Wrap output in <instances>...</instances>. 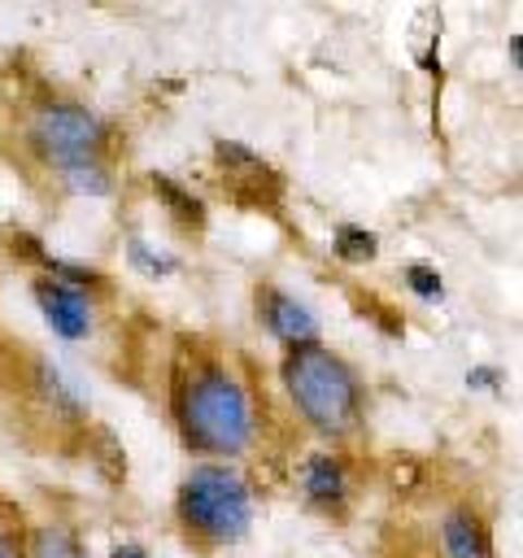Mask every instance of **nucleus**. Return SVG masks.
<instances>
[{
	"instance_id": "1",
	"label": "nucleus",
	"mask_w": 523,
	"mask_h": 558,
	"mask_svg": "<svg viewBox=\"0 0 523 558\" xmlns=\"http://www.w3.org/2000/svg\"><path fill=\"white\" fill-rule=\"evenodd\" d=\"M174 418L183 440L209 458H240L257 432L248 388L222 362H200L179 379Z\"/></svg>"
},
{
	"instance_id": "2",
	"label": "nucleus",
	"mask_w": 523,
	"mask_h": 558,
	"mask_svg": "<svg viewBox=\"0 0 523 558\" xmlns=\"http://www.w3.org/2000/svg\"><path fill=\"white\" fill-rule=\"evenodd\" d=\"M283 388L296 414L323 436H349L362 423V384L357 371L331 353L327 344L288 349L283 357Z\"/></svg>"
},
{
	"instance_id": "3",
	"label": "nucleus",
	"mask_w": 523,
	"mask_h": 558,
	"mask_svg": "<svg viewBox=\"0 0 523 558\" xmlns=\"http://www.w3.org/2000/svg\"><path fill=\"white\" fill-rule=\"evenodd\" d=\"M179 523L205 545H235L253 527V488L227 462H200L179 484Z\"/></svg>"
},
{
	"instance_id": "4",
	"label": "nucleus",
	"mask_w": 523,
	"mask_h": 558,
	"mask_svg": "<svg viewBox=\"0 0 523 558\" xmlns=\"http://www.w3.org/2000/svg\"><path fill=\"white\" fill-rule=\"evenodd\" d=\"M105 144H109V122L78 100H52V105L35 109V118L26 126V148L52 170L100 161Z\"/></svg>"
},
{
	"instance_id": "5",
	"label": "nucleus",
	"mask_w": 523,
	"mask_h": 558,
	"mask_svg": "<svg viewBox=\"0 0 523 558\" xmlns=\"http://www.w3.org/2000/svg\"><path fill=\"white\" fill-rule=\"evenodd\" d=\"M31 296L39 305L44 323L52 327V336H61V340H87L96 331V305H92L87 292L65 288V283H57L48 275H35Z\"/></svg>"
},
{
	"instance_id": "6",
	"label": "nucleus",
	"mask_w": 523,
	"mask_h": 558,
	"mask_svg": "<svg viewBox=\"0 0 523 558\" xmlns=\"http://www.w3.org/2000/svg\"><path fill=\"white\" fill-rule=\"evenodd\" d=\"M257 314H262L266 331H270L275 340H283L288 349L318 344V318H314V310H309L305 301H296L292 292L266 283V288L257 292Z\"/></svg>"
},
{
	"instance_id": "7",
	"label": "nucleus",
	"mask_w": 523,
	"mask_h": 558,
	"mask_svg": "<svg viewBox=\"0 0 523 558\" xmlns=\"http://www.w3.org/2000/svg\"><path fill=\"white\" fill-rule=\"evenodd\" d=\"M31 388L39 392V401L48 405V414L65 427H83L87 423V397H83V384L57 366L52 357H35V375H31Z\"/></svg>"
},
{
	"instance_id": "8",
	"label": "nucleus",
	"mask_w": 523,
	"mask_h": 558,
	"mask_svg": "<svg viewBox=\"0 0 523 558\" xmlns=\"http://www.w3.org/2000/svg\"><path fill=\"white\" fill-rule=\"evenodd\" d=\"M301 488L314 506L323 510H340L349 501V471L336 453H309L301 466Z\"/></svg>"
},
{
	"instance_id": "9",
	"label": "nucleus",
	"mask_w": 523,
	"mask_h": 558,
	"mask_svg": "<svg viewBox=\"0 0 523 558\" xmlns=\"http://www.w3.org/2000/svg\"><path fill=\"white\" fill-rule=\"evenodd\" d=\"M440 541H445V554L449 558H492V541H488V527L475 510L458 506L445 514L440 523Z\"/></svg>"
},
{
	"instance_id": "10",
	"label": "nucleus",
	"mask_w": 523,
	"mask_h": 558,
	"mask_svg": "<svg viewBox=\"0 0 523 558\" xmlns=\"http://www.w3.org/2000/svg\"><path fill=\"white\" fill-rule=\"evenodd\" d=\"M22 558H92V554H87V545H83L70 527L44 523V527H35V532H31V541H26Z\"/></svg>"
},
{
	"instance_id": "11",
	"label": "nucleus",
	"mask_w": 523,
	"mask_h": 558,
	"mask_svg": "<svg viewBox=\"0 0 523 558\" xmlns=\"http://www.w3.org/2000/svg\"><path fill=\"white\" fill-rule=\"evenodd\" d=\"M331 253H336L340 262H349V266L375 262V257H379V235L366 231V227H357V222H340V227L331 231Z\"/></svg>"
},
{
	"instance_id": "12",
	"label": "nucleus",
	"mask_w": 523,
	"mask_h": 558,
	"mask_svg": "<svg viewBox=\"0 0 523 558\" xmlns=\"http://www.w3.org/2000/svg\"><path fill=\"white\" fill-rule=\"evenodd\" d=\"M153 192H157L161 205L174 214V222H183V227H205V205H200L187 187H179L170 174H153Z\"/></svg>"
},
{
	"instance_id": "13",
	"label": "nucleus",
	"mask_w": 523,
	"mask_h": 558,
	"mask_svg": "<svg viewBox=\"0 0 523 558\" xmlns=\"http://www.w3.org/2000/svg\"><path fill=\"white\" fill-rule=\"evenodd\" d=\"M57 174H61V187L70 196H109L113 192V174L105 161H83V166L57 170Z\"/></svg>"
},
{
	"instance_id": "14",
	"label": "nucleus",
	"mask_w": 523,
	"mask_h": 558,
	"mask_svg": "<svg viewBox=\"0 0 523 558\" xmlns=\"http://www.w3.org/2000/svg\"><path fill=\"white\" fill-rule=\"evenodd\" d=\"M126 262H131L139 275H148V279H166V275L179 270V262H174L170 253L153 248L144 235H131V240H126Z\"/></svg>"
},
{
	"instance_id": "15",
	"label": "nucleus",
	"mask_w": 523,
	"mask_h": 558,
	"mask_svg": "<svg viewBox=\"0 0 523 558\" xmlns=\"http://www.w3.org/2000/svg\"><path fill=\"white\" fill-rule=\"evenodd\" d=\"M401 279H405V288H410L418 301H445V279H440L436 266H427V262H410V266L401 270Z\"/></svg>"
},
{
	"instance_id": "16",
	"label": "nucleus",
	"mask_w": 523,
	"mask_h": 558,
	"mask_svg": "<svg viewBox=\"0 0 523 558\" xmlns=\"http://www.w3.org/2000/svg\"><path fill=\"white\" fill-rule=\"evenodd\" d=\"M506 384V375L497 366H471L466 371V388H484V392H497Z\"/></svg>"
},
{
	"instance_id": "17",
	"label": "nucleus",
	"mask_w": 523,
	"mask_h": 558,
	"mask_svg": "<svg viewBox=\"0 0 523 558\" xmlns=\"http://www.w3.org/2000/svg\"><path fill=\"white\" fill-rule=\"evenodd\" d=\"M109 558H148V549L144 545H135V541H122V545H113V554Z\"/></svg>"
},
{
	"instance_id": "18",
	"label": "nucleus",
	"mask_w": 523,
	"mask_h": 558,
	"mask_svg": "<svg viewBox=\"0 0 523 558\" xmlns=\"http://www.w3.org/2000/svg\"><path fill=\"white\" fill-rule=\"evenodd\" d=\"M0 558H22V549L13 545V536H9L4 527H0Z\"/></svg>"
},
{
	"instance_id": "19",
	"label": "nucleus",
	"mask_w": 523,
	"mask_h": 558,
	"mask_svg": "<svg viewBox=\"0 0 523 558\" xmlns=\"http://www.w3.org/2000/svg\"><path fill=\"white\" fill-rule=\"evenodd\" d=\"M510 61H514V70H519V65H523V44H519V35H514V39H510Z\"/></svg>"
}]
</instances>
